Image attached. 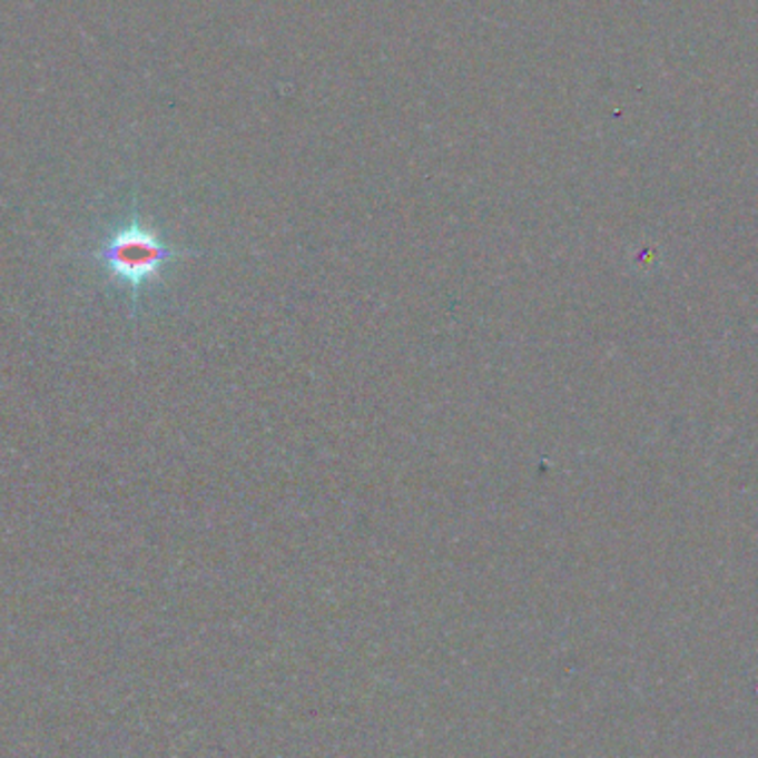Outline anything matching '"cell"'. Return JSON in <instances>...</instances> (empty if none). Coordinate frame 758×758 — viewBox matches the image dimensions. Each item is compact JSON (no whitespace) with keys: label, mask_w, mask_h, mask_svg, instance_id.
I'll return each mask as SVG.
<instances>
[{"label":"cell","mask_w":758,"mask_h":758,"mask_svg":"<svg viewBox=\"0 0 758 758\" xmlns=\"http://www.w3.org/2000/svg\"><path fill=\"white\" fill-rule=\"evenodd\" d=\"M194 255L187 249H176L163 240V236L142 220L136 207L129 216L116 225L109 236L89 252V259L102 266L107 275L129 293L131 315L136 317L142 306L145 291L156 284L165 268L174 262Z\"/></svg>","instance_id":"cell-1"}]
</instances>
